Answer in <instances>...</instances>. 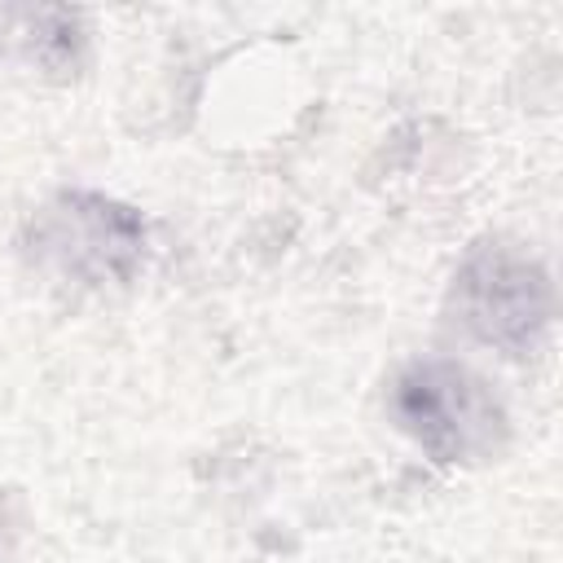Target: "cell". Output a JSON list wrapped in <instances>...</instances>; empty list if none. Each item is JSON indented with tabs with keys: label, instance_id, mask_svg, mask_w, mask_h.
<instances>
[{
	"label": "cell",
	"instance_id": "6da1fadb",
	"mask_svg": "<svg viewBox=\"0 0 563 563\" xmlns=\"http://www.w3.org/2000/svg\"><path fill=\"white\" fill-rule=\"evenodd\" d=\"M396 422L440 462H484L506 444V409L457 361H418L391 387Z\"/></svg>",
	"mask_w": 563,
	"mask_h": 563
},
{
	"label": "cell",
	"instance_id": "7a4b0ae2",
	"mask_svg": "<svg viewBox=\"0 0 563 563\" xmlns=\"http://www.w3.org/2000/svg\"><path fill=\"white\" fill-rule=\"evenodd\" d=\"M453 308L475 339L523 356L550 325V282L532 260L506 246H479L457 273Z\"/></svg>",
	"mask_w": 563,
	"mask_h": 563
},
{
	"label": "cell",
	"instance_id": "3957f363",
	"mask_svg": "<svg viewBox=\"0 0 563 563\" xmlns=\"http://www.w3.org/2000/svg\"><path fill=\"white\" fill-rule=\"evenodd\" d=\"M40 255H48L62 273H79L88 282L128 277L141 255V224L132 211L97 198V194H62L40 220Z\"/></svg>",
	"mask_w": 563,
	"mask_h": 563
}]
</instances>
